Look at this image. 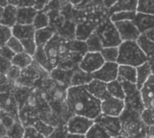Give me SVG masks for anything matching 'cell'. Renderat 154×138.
Listing matches in <instances>:
<instances>
[{"mask_svg":"<svg viewBox=\"0 0 154 138\" xmlns=\"http://www.w3.org/2000/svg\"><path fill=\"white\" fill-rule=\"evenodd\" d=\"M66 103L73 115L95 120L101 114V100L89 93L86 85L69 87Z\"/></svg>","mask_w":154,"mask_h":138,"instance_id":"1","label":"cell"},{"mask_svg":"<svg viewBox=\"0 0 154 138\" xmlns=\"http://www.w3.org/2000/svg\"><path fill=\"white\" fill-rule=\"evenodd\" d=\"M119 65H131L138 67L147 61V56L140 48L136 41H125L118 46Z\"/></svg>","mask_w":154,"mask_h":138,"instance_id":"2","label":"cell"},{"mask_svg":"<svg viewBox=\"0 0 154 138\" xmlns=\"http://www.w3.org/2000/svg\"><path fill=\"white\" fill-rule=\"evenodd\" d=\"M122 123V134L129 138L146 136V126L142 120L141 114L125 108L119 117Z\"/></svg>","mask_w":154,"mask_h":138,"instance_id":"3","label":"cell"},{"mask_svg":"<svg viewBox=\"0 0 154 138\" xmlns=\"http://www.w3.org/2000/svg\"><path fill=\"white\" fill-rule=\"evenodd\" d=\"M49 75L50 73L33 60L31 65L22 70L20 77L14 84L26 88L38 87L42 83L44 79L49 77Z\"/></svg>","mask_w":154,"mask_h":138,"instance_id":"4","label":"cell"},{"mask_svg":"<svg viewBox=\"0 0 154 138\" xmlns=\"http://www.w3.org/2000/svg\"><path fill=\"white\" fill-rule=\"evenodd\" d=\"M94 32L100 38L104 47L119 46L123 42L115 23L109 17L99 23Z\"/></svg>","mask_w":154,"mask_h":138,"instance_id":"5","label":"cell"},{"mask_svg":"<svg viewBox=\"0 0 154 138\" xmlns=\"http://www.w3.org/2000/svg\"><path fill=\"white\" fill-rule=\"evenodd\" d=\"M117 80L121 82L124 91H125V108L136 111L138 113H142L145 107L143 101L141 90L137 88L135 83L129 82L122 78H117Z\"/></svg>","mask_w":154,"mask_h":138,"instance_id":"6","label":"cell"},{"mask_svg":"<svg viewBox=\"0 0 154 138\" xmlns=\"http://www.w3.org/2000/svg\"><path fill=\"white\" fill-rule=\"evenodd\" d=\"M94 123V119H90L83 116L73 115L65 126L69 134L85 136Z\"/></svg>","mask_w":154,"mask_h":138,"instance_id":"7","label":"cell"},{"mask_svg":"<svg viewBox=\"0 0 154 138\" xmlns=\"http://www.w3.org/2000/svg\"><path fill=\"white\" fill-rule=\"evenodd\" d=\"M105 62L106 61L100 52H87L82 56L79 63V68L88 73L92 74L100 69Z\"/></svg>","mask_w":154,"mask_h":138,"instance_id":"8","label":"cell"},{"mask_svg":"<svg viewBox=\"0 0 154 138\" xmlns=\"http://www.w3.org/2000/svg\"><path fill=\"white\" fill-rule=\"evenodd\" d=\"M95 122L102 126L113 138L116 137L122 134V123L120 118L110 117L101 113L95 119Z\"/></svg>","mask_w":154,"mask_h":138,"instance_id":"9","label":"cell"},{"mask_svg":"<svg viewBox=\"0 0 154 138\" xmlns=\"http://www.w3.org/2000/svg\"><path fill=\"white\" fill-rule=\"evenodd\" d=\"M125 108L124 99L109 96L101 101V113L110 117L119 118Z\"/></svg>","mask_w":154,"mask_h":138,"instance_id":"10","label":"cell"},{"mask_svg":"<svg viewBox=\"0 0 154 138\" xmlns=\"http://www.w3.org/2000/svg\"><path fill=\"white\" fill-rule=\"evenodd\" d=\"M118 66L117 62L106 61L100 69L92 73V77L106 83L116 80L118 78Z\"/></svg>","mask_w":154,"mask_h":138,"instance_id":"11","label":"cell"},{"mask_svg":"<svg viewBox=\"0 0 154 138\" xmlns=\"http://www.w3.org/2000/svg\"><path fill=\"white\" fill-rule=\"evenodd\" d=\"M60 37L61 36L58 33H56L43 47L51 71L57 68L59 64V47Z\"/></svg>","mask_w":154,"mask_h":138,"instance_id":"12","label":"cell"},{"mask_svg":"<svg viewBox=\"0 0 154 138\" xmlns=\"http://www.w3.org/2000/svg\"><path fill=\"white\" fill-rule=\"evenodd\" d=\"M115 24L123 42L136 41L141 35L140 31L133 21H120L115 23Z\"/></svg>","mask_w":154,"mask_h":138,"instance_id":"13","label":"cell"},{"mask_svg":"<svg viewBox=\"0 0 154 138\" xmlns=\"http://www.w3.org/2000/svg\"><path fill=\"white\" fill-rule=\"evenodd\" d=\"M141 93L145 108L154 110V74L144 83L141 89Z\"/></svg>","mask_w":154,"mask_h":138,"instance_id":"14","label":"cell"},{"mask_svg":"<svg viewBox=\"0 0 154 138\" xmlns=\"http://www.w3.org/2000/svg\"><path fill=\"white\" fill-rule=\"evenodd\" d=\"M86 87L89 91V93H91L94 97L100 99L101 101L109 97L106 88V83L104 81L93 79L88 84L86 85Z\"/></svg>","mask_w":154,"mask_h":138,"instance_id":"15","label":"cell"},{"mask_svg":"<svg viewBox=\"0 0 154 138\" xmlns=\"http://www.w3.org/2000/svg\"><path fill=\"white\" fill-rule=\"evenodd\" d=\"M134 24L137 26L141 34L154 28V15L137 12L134 19L133 20Z\"/></svg>","mask_w":154,"mask_h":138,"instance_id":"16","label":"cell"},{"mask_svg":"<svg viewBox=\"0 0 154 138\" xmlns=\"http://www.w3.org/2000/svg\"><path fill=\"white\" fill-rule=\"evenodd\" d=\"M36 29L34 28L33 24H15L12 27V33L13 36L16 37L17 39L23 40L28 38H34Z\"/></svg>","mask_w":154,"mask_h":138,"instance_id":"17","label":"cell"},{"mask_svg":"<svg viewBox=\"0 0 154 138\" xmlns=\"http://www.w3.org/2000/svg\"><path fill=\"white\" fill-rule=\"evenodd\" d=\"M37 12L34 7H17L16 24H32Z\"/></svg>","mask_w":154,"mask_h":138,"instance_id":"18","label":"cell"},{"mask_svg":"<svg viewBox=\"0 0 154 138\" xmlns=\"http://www.w3.org/2000/svg\"><path fill=\"white\" fill-rule=\"evenodd\" d=\"M73 70L55 68L50 72V78L56 80L58 83L69 88L70 87V80H71V76L73 73Z\"/></svg>","mask_w":154,"mask_h":138,"instance_id":"19","label":"cell"},{"mask_svg":"<svg viewBox=\"0 0 154 138\" xmlns=\"http://www.w3.org/2000/svg\"><path fill=\"white\" fill-rule=\"evenodd\" d=\"M97 24L93 23H80L75 27V39L85 42L95 31L97 26Z\"/></svg>","mask_w":154,"mask_h":138,"instance_id":"20","label":"cell"},{"mask_svg":"<svg viewBox=\"0 0 154 138\" xmlns=\"http://www.w3.org/2000/svg\"><path fill=\"white\" fill-rule=\"evenodd\" d=\"M56 33H57L56 30L51 25L36 30L34 34V39L37 47H44V45L52 38V36Z\"/></svg>","mask_w":154,"mask_h":138,"instance_id":"21","label":"cell"},{"mask_svg":"<svg viewBox=\"0 0 154 138\" xmlns=\"http://www.w3.org/2000/svg\"><path fill=\"white\" fill-rule=\"evenodd\" d=\"M137 69V80H136V86L141 90L144 83L149 80V78L153 74L152 68L151 64L146 61L142 65L136 67Z\"/></svg>","mask_w":154,"mask_h":138,"instance_id":"22","label":"cell"},{"mask_svg":"<svg viewBox=\"0 0 154 138\" xmlns=\"http://www.w3.org/2000/svg\"><path fill=\"white\" fill-rule=\"evenodd\" d=\"M93 80L92 74L88 73L79 67L73 70V73L70 80V86H83L88 84Z\"/></svg>","mask_w":154,"mask_h":138,"instance_id":"23","label":"cell"},{"mask_svg":"<svg viewBox=\"0 0 154 138\" xmlns=\"http://www.w3.org/2000/svg\"><path fill=\"white\" fill-rule=\"evenodd\" d=\"M16 14L17 6L7 5L5 7H4V13L0 20V24L12 28L16 24Z\"/></svg>","mask_w":154,"mask_h":138,"instance_id":"24","label":"cell"},{"mask_svg":"<svg viewBox=\"0 0 154 138\" xmlns=\"http://www.w3.org/2000/svg\"><path fill=\"white\" fill-rule=\"evenodd\" d=\"M137 5L138 0H117L112 7L107 9V12L111 14L119 11H136Z\"/></svg>","mask_w":154,"mask_h":138,"instance_id":"25","label":"cell"},{"mask_svg":"<svg viewBox=\"0 0 154 138\" xmlns=\"http://www.w3.org/2000/svg\"><path fill=\"white\" fill-rule=\"evenodd\" d=\"M118 77L129 82L136 84L137 69L136 67H134L131 65H119L118 66Z\"/></svg>","mask_w":154,"mask_h":138,"instance_id":"26","label":"cell"},{"mask_svg":"<svg viewBox=\"0 0 154 138\" xmlns=\"http://www.w3.org/2000/svg\"><path fill=\"white\" fill-rule=\"evenodd\" d=\"M12 64L15 65L19 68H21L22 70L28 67L29 65H31L33 61V58L32 56H31L30 54H28L25 52H20V53H15L14 57L12 59Z\"/></svg>","mask_w":154,"mask_h":138,"instance_id":"27","label":"cell"},{"mask_svg":"<svg viewBox=\"0 0 154 138\" xmlns=\"http://www.w3.org/2000/svg\"><path fill=\"white\" fill-rule=\"evenodd\" d=\"M106 88H107L109 96L116 98V99H125V91H124L121 82L118 80L106 83Z\"/></svg>","mask_w":154,"mask_h":138,"instance_id":"28","label":"cell"},{"mask_svg":"<svg viewBox=\"0 0 154 138\" xmlns=\"http://www.w3.org/2000/svg\"><path fill=\"white\" fill-rule=\"evenodd\" d=\"M85 138H113L106 130L97 123H94L85 135Z\"/></svg>","mask_w":154,"mask_h":138,"instance_id":"29","label":"cell"},{"mask_svg":"<svg viewBox=\"0 0 154 138\" xmlns=\"http://www.w3.org/2000/svg\"><path fill=\"white\" fill-rule=\"evenodd\" d=\"M32 58L39 65H41L49 73L51 71V68L50 63L48 61V58L46 56V53L44 52L43 47H37V50H36L34 55L32 56Z\"/></svg>","mask_w":154,"mask_h":138,"instance_id":"30","label":"cell"},{"mask_svg":"<svg viewBox=\"0 0 154 138\" xmlns=\"http://www.w3.org/2000/svg\"><path fill=\"white\" fill-rule=\"evenodd\" d=\"M136 13V11H119L109 14L108 17L114 23L120 21H133Z\"/></svg>","mask_w":154,"mask_h":138,"instance_id":"31","label":"cell"},{"mask_svg":"<svg viewBox=\"0 0 154 138\" xmlns=\"http://www.w3.org/2000/svg\"><path fill=\"white\" fill-rule=\"evenodd\" d=\"M51 24V19L48 14H46L43 10H40L37 12L35 18L33 20V26L36 30L38 29H42L44 27L49 26Z\"/></svg>","mask_w":154,"mask_h":138,"instance_id":"32","label":"cell"},{"mask_svg":"<svg viewBox=\"0 0 154 138\" xmlns=\"http://www.w3.org/2000/svg\"><path fill=\"white\" fill-rule=\"evenodd\" d=\"M88 52H101L104 48L103 43L97 34L94 32L86 41Z\"/></svg>","mask_w":154,"mask_h":138,"instance_id":"33","label":"cell"},{"mask_svg":"<svg viewBox=\"0 0 154 138\" xmlns=\"http://www.w3.org/2000/svg\"><path fill=\"white\" fill-rule=\"evenodd\" d=\"M102 57L104 58L105 61L109 62H116L119 54V48L118 46L114 47H104L100 52Z\"/></svg>","mask_w":154,"mask_h":138,"instance_id":"34","label":"cell"},{"mask_svg":"<svg viewBox=\"0 0 154 138\" xmlns=\"http://www.w3.org/2000/svg\"><path fill=\"white\" fill-rule=\"evenodd\" d=\"M138 45L140 46V48L143 50V52L146 54V56L148 54H150L154 50V42H152L145 34L142 33L138 39L136 40Z\"/></svg>","mask_w":154,"mask_h":138,"instance_id":"35","label":"cell"},{"mask_svg":"<svg viewBox=\"0 0 154 138\" xmlns=\"http://www.w3.org/2000/svg\"><path fill=\"white\" fill-rule=\"evenodd\" d=\"M32 127L42 136H44L45 137L47 138L55 129V127L53 126H51L47 123H45L44 121L38 119L37 121H35L32 125Z\"/></svg>","mask_w":154,"mask_h":138,"instance_id":"36","label":"cell"},{"mask_svg":"<svg viewBox=\"0 0 154 138\" xmlns=\"http://www.w3.org/2000/svg\"><path fill=\"white\" fill-rule=\"evenodd\" d=\"M25 127L21 122L15 121L14 124L6 131V135L11 138H23Z\"/></svg>","mask_w":154,"mask_h":138,"instance_id":"37","label":"cell"},{"mask_svg":"<svg viewBox=\"0 0 154 138\" xmlns=\"http://www.w3.org/2000/svg\"><path fill=\"white\" fill-rule=\"evenodd\" d=\"M99 6H103L104 5V1L103 0H84L82 1L80 4L77 5L76 6H73L75 10H88V9H92L95 7H99Z\"/></svg>","mask_w":154,"mask_h":138,"instance_id":"38","label":"cell"},{"mask_svg":"<svg viewBox=\"0 0 154 138\" xmlns=\"http://www.w3.org/2000/svg\"><path fill=\"white\" fill-rule=\"evenodd\" d=\"M136 11L154 15V0H138Z\"/></svg>","mask_w":154,"mask_h":138,"instance_id":"39","label":"cell"},{"mask_svg":"<svg viewBox=\"0 0 154 138\" xmlns=\"http://www.w3.org/2000/svg\"><path fill=\"white\" fill-rule=\"evenodd\" d=\"M12 28L0 24V48L6 45L8 40L12 37Z\"/></svg>","mask_w":154,"mask_h":138,"instance_id":"40","label":"cell"},{"mask_svg":"<svg viewBox=\"0 0 154 138\" xmlns=\"http://www.w3.org/2000/svg\"><path fill=\"white\" fill-rule=\"evenodd\" d=\"M21 42L23 46V50L25 52L30 54L31 56H33L36 50H37V45L35 42L34 38H28V39H23L21 40Z\"/></svg>","mask_w":154,"mask_h":138,"instance_id":"41","label":"cell"},{"mask_svg":"<svg viewBox=\"0 0 154 138\" xmlns=\"http://www.w3.org/2000/svg\"><path fill=\"white\" fill-rule=\"evenodd\" d=\"M22 72V69L15 66V65H12L11 68L8 70V71L5 74V77L7 79V80L13 84L15 83V81L18 80V78L20 77V74Z\"/></svg>","mask_w":154,"mask_h":138,"instance_id":"42","label":"cell"},{"mask_svg":"<svg viewBox=\"0 0 154 138\" xmlns=\"http://www.w3.org/2000/svg\"><path fill=\"white\" fill-rule=\"evenodd\" d=\"M6 45H7L11 50H13L15 53H20V52H24L23 46L21 41H20L19 39H17L16 37L13 36V35H12V37L8 40Z\"/></svg>","mask_w":154,"mask_h":138,"instance_id":"43","label":"cell"},{"mask_svg":"<svg viewBox=\"0 0 154 138\" xmlns=\"http://www.w3.org/2000/svg\"><path fill=\"white\" fill-rule=\"evenodd\" d=\"M16 120L8 113L5 112V111H1L0 110V122L1 124L4 126V127L6 129V131L14 124Z\"/></svg>","mask_w":154,"mask_h":138,"instance_id":"44","label":"cell"},{"mask_svg":"<svg viewBox=\"0 0 154 138\" xmlns=\"http://www.w3.org/2000/svg\"><path fill=\"white\" fill-rule=\"evenodd\" d=\"M141 118L146 127L154 126V110L144 108V110L141 113Z\"/></svg>","mask_w":154,"mask_h":138,"instance_id":"45","label":"cell"},{"mask_svg":"<svg viewBox=\"0 0 154 138\" xmlns=\"http://www.w3.org/2000/svg\"><path fill=\"white\" fill-rule=\"evenodd\" d=\"M68 131L65 125L56 127L53 132L47 138H66L68 136Z\"/></svg>","mask_w":154,"mask_h":138,"instance_id":"46","label":"cell"},{"mask_svg":"<svg viewBox=\"0 0 154 138\" xmlns=\"http://www.w3.org/2000/svg\"><path fill=\"white\" fill-rule=\"evenodd\" d=\"M23 138H46L42 134H40L32 126L26 127L24 129Z\"/></svg>","mask_w":154,"mask_h":138,"instance_id":"47","label":"cell"},{"mask_svg":"<svg viewBox=\"0 0 154 138\" xmlns=\"http://www.w3.org/2000/svg\"><path fill=\"white\" fill-rule=\"evenodd\" d=\"M12 65L13 64L10 60L0 56V73L1 74L5 76L6 72L8 71V70L11 68Z\"/></svg>","mask_w":154,"mask_h":138,"instance_id":"48","label":"cell"},{"mask_svg":"<svg viewBox=\"0 0 154 138\" xmlns=\"http://www.w3.org/2000/svg\"><path fill=\"white\" fill-rule=\"evenodd\" d=\"M14 55H15V52L13 50H11L7 45H5L0 48V56L1 57L6 58L10 61H12V59L14 57Z\"/></svg>","mask_w":154,"mask_h":138,"instance_id":"49","label":"cell"},{"mask_svg":"<svg viewBox=\"0 0 154 138\" xmlns=\"http://www.w3.org/2000/svg\"><path fill=\"white\" fill-rule=\"evenodd\" d=\"M36 0H20L17 7H33Z\"/></svg>","mask_w":154,"mask_h":138,"instance_id":"50","label":"cell"},{"mask_svg":"<svg viewBox=\"0 0 154 138\" xmlns=\"http://www.w3.org/2000/svg\"><path fill=\"white\" fill-rule=\"evenodd\" d=\"M49 2H50V0H36L35 5H34L33 7H34L37 11L43 10V8L48 5Z\"/></svg>","mask_w":154,"mask_h":138,"instance_id":"51","label":"cell"},{"mask_svg":"<svg viewBox=\"0 0 154 138\" xmlns=\"http://www.w3.org/2000/svg\"><path fill=\"white\" fill-rule=\"evenodd\" d=\"M146 138H154V126L146 127Z\"/></svg>","mask_w":154,"mask_h":138,"instance_id":"52","label":"cell"},{"mask_svg":"<svg viewBox=\"0 0 154 138\" xmlns=\"http://www.w3.org/2000/svg\"><path fill=\"white\" fill-rule=\"evenodd\" d=\"M147 61L151 64L152 68V71L154 70V50L150 53L147 55Z\"/></svg>","mask_w":154,"mask_h":138,"instance_id":"53","label":"cell"},{"mask_svg":"<svg viewBox=\"0 0 154 138\" xmlns=\"http://www.w3.org/2000/svg\"><path fill=\"white\" fill-rule=\"evenodd\" d=\"M104 1V5L106 9H109L110 7H112L117 0H103Z\"/></svg>","mask_w":154,"mask_h":138,"instance_id":"54","label":"cell"},{"mask_svg":"<svg viewBox=\"0 0 154 138\" xmlns=\"http://www.w3.org/2000/svg\"><path fill=\"white\" fill-rule=\"evenodd\" d=\"M143 34H145L152 42H154V28L152 29H151V30H149V31H147L146 33H144Z\"/></svg>","mask_w":154,"mask_h":138,"instance_id":"55","label":"cell"},{"mask_svg":"<svg viewBox=\"0 0 154 138\" xmlns=\"http://www.w3.org/2000/svg\"><path fill=\"white\" fill-rule=\"evenodd\" d=\"M82 1H84V0H69V3H70V5L73 6H76L77 5L80 4Z\"/></svg>","mask_w":154,"mask_h":138,"instance_id":"56","label":"cell"},{"mask_svg":"<svg viewBox=\"0 0 154 138\" xmlns=\"http://www.w3.org/2000/svg\"><path fill=\"white\" fill-rule=\"evenodd\" d=\"M19 1L20 0H7L8 5H14V6H18Z\"/></svg>","mask_w":154,"mask_h":138,"instance_id":"57","label":"cell"},{"mask_svg":"<svg viewBox=\"0 0 154 138\" xmlns=\"http://www.w3.org/2000/svg\"><path fill=\"white\" fill-rule=\"evenodd\" d=\"M66 138H85V136H79V135H72V134H68Z\"/></svg>","mask_w":154,"mask_h":138,"instance_id":"58","label":"cell"},{"mask_svg":"<svg viewBox=\"0 0 154 138\" xmlns=\"http://www.w3.org/2000/svg\"><path fill=\"white\" fill-rule=\"evenodd\" d=\"M8 5L7 0H0V6L1 7H5Z\"/></svg>","mask_w":154,"mask_h":138,"instance_id":"59","label":"cell"},{"mask_svg":"<svg viewBox=\"0 0 154 138\" xmlns=\"http://www.w3.org/2000/svg\"><path fill=\"white\" fill-rule=\"evenodd\" d=\"M3 13H4V7H1V6H0V20H1V18H2Z\"/></svg>","mask_w":154,"mask_h":138,"instance_id":"60","label":"cell"},{"mask_svg":"<svg viewBox=\"0 0 154 138\" xmlns=\"http://www.w3.org/2000/svg\"><path fill=\"white\" fill-rule=\"evenodd\" d=\"M114 138H129V137H127V136H124V135H120V136H116V137H114Z\"/></svg>","mask_w":154,"mask_h":138,"instance_id":"61","label":"cell"},{"mask_svg":"<svg viewBox=\"0 0 154 138\" xmlns=\"http://www.w3.org/2000/svg\"><path fill=\"white\" fill-rule=\"evenodd\" d=\"M0 138H11L10 136H8L7 135H5V136H1Z\"/></svg>","mask_w":154,"mask_h":138,"instance_id":"62","label":"cell"},{"mask_svg":"<svg viewBox=\"0 0 154 138\" xmlns=\"http://www.w3.org/2000/svg\"><path fill=\"white\" fill-rule=\"evenodd\" d=\"M153 74H154V70H153Z\"/></svg>","mask_w":154,"mask_h":138,"instance_id":"63","label":"cell"}]
</instances>
